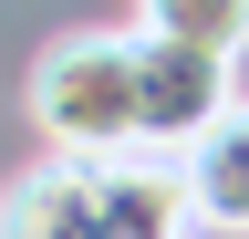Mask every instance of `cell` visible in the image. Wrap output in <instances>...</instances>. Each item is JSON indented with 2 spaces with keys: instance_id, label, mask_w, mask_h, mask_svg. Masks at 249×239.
<instances>
[{
  "instance_id": "7a4b0ae2",
  "label": "cell",
  "mask_w": 249,
  "mask_h": 239,
  "mask_svg": "<svg viewBox=\"0 0 249 239\" xmlns=\"http://www.w3.org/2000/svg\"><path fill=\"white\" fill-rule=\"evenodd\" d=\"M31 135L73 166H104V156H135L145 125H135V32H62L42 42L31 63Z\"/></svg>"
},
{
  "instance_id": "6da1fadb",
  "label": "cell",
  "mask_w": 249,
  "mask_h": 239,
  "mask_svg": "<svg viewBox=\"0 0 249 239\" xmlns=\"http://www.w3.org/2000/svg\"><path fill=\"white\" fill-rule=\"evenodd\" d=\"M0 239H197V198L177 156H42L0 187Z\"/></svg>"
},
{
  "instance_id": "277c9868",
  "label": "cell",
  "mask_w": 249,
  "mask_h": 239,
  "mask_svg": "<svg viewBox=\"0 0 249 239\" xmlns=\"http://www.w3.org/2000/svg\"><path fill=\"white\" fill-rule=\"evenodd\" d=\"M187 198H197V229H239L249 239V104L187 156Z\"/></svg>"
},
{
  "instance_id": "3957f363",
  "label": "cell",
  "mask_w": 249,
  "mask_h": 239,
  "mask_svg": "<svg viewBox=\"0 0 249 239\" xmlns=\"http://www.w3.org/2000/svg\"><path fill=\"white\" fill-rule=\"evenodd\" d=\"M229 114H239L229 63H218V52H197V42H166V32H145V21H135V125H145V146H166V156L187 166L218 125H229Z\"/></svg>"
},
{
  "instance_id": "5b68a950",
  "label": "cell",
  "mask_w": 249,
  "mask_h": 239,
  "mask_svg": "<svg viewBox=\"0 0 249 239\" xmlns=\"http://www.w3.org/2000/svg\"><path fill=\"white\" fill-rule=\"evenodd\" d=\"M145 32L197 42V52H218V63H239V52H249V0H145Z\"/></svg>"
}]
</instances>
